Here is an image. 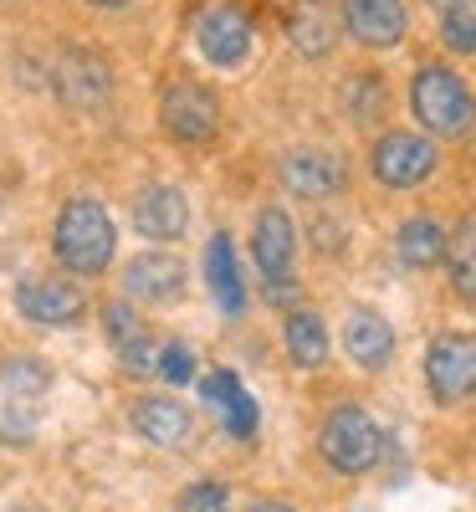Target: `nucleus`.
Returning <instances> with one entry per match:
<instances>
[{
    "mask_svg": "<svg viewBox=\"0 0 476 512\" xmlns=\"http://www.w3.org/2000/svg\"><path fill=\"white\" fill-rule=\"evenodd\" d=\"M159 374H164L169 384H185V379L195 374L190 349H185V344H164V349H159Z\"/></svg>",
    "mask_w": 476,
    "mask_h": 512,
    "instance_id": "c85d7f7f",
    "label": "nucleus"
},
{
    "mask_svg": "<svg viewBox=\"0 0 476 512\" xmlns=\"http://www.w3.org/2000/svg\"><path fill=\"white\" fill-rule=\"evenodd\" d=\"M236 390H241V379H236V374H226V369H215V374H205V379H200V395H205L215 410H226V400H231Z\"/></svg>",
    "mask_w": 476,
    "mask_h": 512,
    "instance_id": "c756f323",
    "label": "nucleus"
},
{
    "mask_svg": "<svg viewBox=\"0 0 476 512\" xmlns=\"http://www.w3.org/2000/svg\"><path fill=\"white\" fill-rule=\"evenodd\" d=\"M118 359H123L128 374H159V344H154V338H139V344L118 349Z\"/></svg>",
    "mask_w": 476,
    "mask_h": 512,
    "instance_id": "cd10ccee",
    "label": "nucleus"
},
{
    "mask_svg": "<svg viewBox=\"0 0 476 512\" xmlns=\"http://www.w3.org/2000/svg\"><path fill=\"white\" fill-rule=\"evenodd\" d=\"M287 26H292V41L308 57H323L333 47V16H328L323 0H297V11H292Z\"/></svg>",
    "mask_w": 476,
    "mask_h": 512,
    "instance_id": "6ab92c4d",
    "label": "nucleus"
},
{
    "mask_svg": "<svg viewBox=\"0 0 476 512\" xmlns=\"http://www.w3.org/2000/svg\"><path fill=\"white\" fill-rule=\"evenodd\" d=\"M0 384H6V405L21 410V420H26L36 410L41 390H47V374H41V364H31V359H16V364H6Z\"/></svg>",
    "mask_w": 476,
    "mask_h": 512,
    "instance_id": "4be33fe9",
    "label": "nucleus"
},
{
    "mask_svg": "<svg viewBox=\"0 0 476 512\" xmlns=\"http://www.w3.org/2000/svg\"><path fill=\"white\" fill-rule=\"evenodd\" d=\"M343 349H349L354 364L379 369V364H389V354H395V328H389L379 313L359 308V313L349 318V328H343Z\"/></svg>",
    "mask_w": 476,
    "mask_h": 512,
    "instance_id": "2eb2a0df",
    "label": "nucleus"
},
{
    "mask_svg": "<svg viewBox=\"0 0 476 512\" xmlns=\"http://www.w3.org/2000/svg\"><path fill=\"white\" fill-rule=\"evenodd\" d=\"M246 512H292V507H287V502H251Z\"/></svg>",
    "mask_w": 476,
    "mask_h": 512,
    "instance_id": "2f4dec72",
    "label": "nucleus"
},
{
    "mask_svg": "<svg viewBox=\"0 0 476 512\" xmlns=\"http://www.w3.org/2000/svg\"><path fill=\"white\" fill-rule=\"evenodd\" d=\"M369 164H374V175L384 185L410 190V185H420L430 169H436V149H430V139H420V134H384L374 144Z\"/></svg>",
    "mask_w": 476,
    "mask_h": 512,
    "instance_id": "9d476101",
    "label": "nucleus"
},
{
    "mask_svg": "<svg viewBox=\"0 0 476 512\" xmlns=\"http://www.w3.org/2000/svg\"><path fill=\"white\" fill-rule=\"evenodd\" d=\"M277 175L302 200H328V195L343 190V159L328 154V149H292V154H282Z\"/></svg>",
    "mask_w": 476,
    "mask_h": 512,
    "instance_id": "9b49d317",
    "label": "nucleus"
},
{
    "mask_svg": "<svg viewBox=\"0 0 476 512\" xmlns=\"http://www.w3.org/2000/svg\"><path fill=\"white\" fill-rule=\"evenodd\" d=\"M343 26L364 47H395L405 36V6L400 0H343Z\"/></svg>",
    "mask_w": 476,
    "mask_h": 512,
    "instance_id": "ddd939ff",
    "label": "nucleus"
},
{
    "mask_svg": "<svg viewBox=\"0 0 476 512\" xmlns=\"http://www.w3.org/2000/svg\"><path fill=\"white\" fill-rule=\"evenodd\" d=\"M16 308H21V318H31L41 328H67V323L82 318L88 297H82V287L67 282V277H26L16 287Z\"/></svg>",
    "mask_w": 476,
    "mask_h": 512,
    "instance_id": "1a4fd4ad",
    "label": "nucleus"
},
{
    "mask_svg": "<svg viewBox=\"0 0 476 512\" xmlns=\"http://www.w3.org/2000/svg\"><path fill=\"white\" fill-rule=\"evenodd\" d=\"M88 6H123V0H88Z\"/></svg>",
    "mask_w": 476,
    "mask_h": 512,
    "instance_id": "473e14b6",
    "label": "nucleus"
},
{
    "mask_svg": "<svg viewBox=\"0 0 476 512\" xmlns=\"http://www.w3.org/2000/svg\"><path fill=\"white\" fill-rule=\"evenodd\" d=\"M103 328H108V338H113V349H128V344H139V338H149L144 323L134 318V308H123V303H108V308H103Z\"/></svg>",
    "mask_w": 476,
    "mask_h": 512,
    "instance_id": "5701e85b",
    "label": "nucleus"
},
{
    "mask_svg": "<svg viewBox=\"0 0 476 512\" xmlns=\"http://www.w3.org/2000/svg\"><path fill=\"white\" fill-rule=\"evenodd\" d=\"M441 36H446V47H456V52H476V11H451Z\"/></svg>",
    "mask_w": 476,
    "mask_h": 512,
    "instance_id": "bb28decb",
    "label": "nucleus"
},
{
    "mask_svg": "<svg viewBox=\"0 0 476 512\" xmlns=\"http://www.w3.org/2000/svg\"><path fill=\"white\" fill-rule=\"evenodd\" d=\"M134 431L154 446H180L190 436V410L180 400H139L134 405Z\"/></svg>",
    "mask_w": 476,
    "mask_h": 512,
    "instance_id": "dca6fc26",
    "label": "nucleus"
},
{
    "mask_svg": "<svg viewBox=\"0 0 476 512\" xmlns=\"http://www.w3.org/2000/svg\"><path fill=\"white\" fill-rule=\"evenodd\" d=\"M195 47L205 52V62L215 67H241L251 52V16L231 0H215L195 16Z\"/></svg>",
    "mask_w": 476,
    "mask_h": 512,
    "instance_id": "0eeeda50",
    "label": "nucleus"
},
{
    "mask_svg": "<svg viewBox=\"0 0 476 512\" xmlns=\"http://www.w3.org/2000/svg\"><path fill=\"white\" fill-rule=\"evenodd\" d=\"M446 262H451V287L476 303V221H466L456 236H446Z\"/></svg>",
    "mask_w": 476,
    "mask_h": 512,
    "instance_id": "412c9836",
    "label": "nucleus"
},
{
    "mask_svg": "<svg viewBox=\"0 0 476 512\" xmlns=\"http://www.w3.org/2000/svg\"><path fill=\"white\" fill-rule=\"evenodd\" d=\"M292 251H297V236H292V221L287 210H262L256 216V236H251V256L267 277V297L272 303H287L292 297Z\"/></svg>",
    "mask_w": 476,
    "mask_h": 512,
    "instance_id": "39448f33",
    "label": "nucleus"
},
{
    "mask_svg": "<svg viewBox=\"0 0 476 512\" xmlns=\"http://www.w3.org/2000/svg\"><path fill=\"white\" fill-rule=\"evenodd\" d=\"M52 82H57L62 103H67V108H82V113L103 108V103L113 98V67H108V57L93 52V47H67V52L57 57Z\"/></svg>",
    "mask_w": 476,
    "mask_h": 512,
    "instance_id": "423d86ee",
    "label": "nucleus"
},
{
    "mask_svg": "<svg viewBox=\"0 0 476 512\" xmlns=\"http://www.w3.org/2000/svg\"><path fill=\"white\" fill-rule=\"evenodd\" d=\"M287 349L302 369H318L328 359V328L318 313H292L287 318Z\"/></svg>",
    "mask_w": 476,
    "mask_h": 512,
    "instance_id": "aec40b11",
    "label": "nucleus"
},
{
    "mask_svg": "<svg viewBox=\"0 0 476 512\" xmlns=\"http://www.w3.org/2000/svg\"><path fill=\"white\" fill-rule=\"evenodd\" d=\"M425 379L430 395L441 405H456L476 390V338L471 333H441L425 354Z\"/></svg>",
    "mask_w": 476,
    "mask_h": 512,
    "instance_id": "20e7f679",
    "label": "nucleus"
},
{
    "mask_svg": "<svg viewBox=\"0 0 476 512\" xmlns=\"http://www.w3.org/2000/svg\"><path fill=\"white\" fill-rule=\"evenodd\" d=\"M11 512H31V507H11Z\"/></svg>",
    "mask_w": 476,
    "mask_h": 512,
    "instance_id": "72a5a7b5",
    "label": "nucleus"
},
{
    "mask_svg": "<svg viewBox=\"0 0 476 512\" xmlns=\"http://www.w3.org/2000/svg\"><path fill=\"white\" fill-rule=\"evenodd\" d=\"M226 431H231L236 441H246V436L256 431V400H251L246 390H236V395L226 400Z\"/></svg>",
    "mask_w": 476,
    "mask_h": 512,
    "instance_id": "a878e982",
    "label": "nucleus"
},
{
    "mask_svg": "<svg viewBox=\"0 0 476 512\" xmlns=\"http://www.w3.org/2000/svg\"><path fill=\"white\" fill-rule=\"evenodd\" d=\"M318 446H323L328 466H338V472L359 477V472H369V466L379 461L384 436H379V425H374L364 410L343 405V410H333V415L323 420V436H318Z\"/></svg>",
    "mask_w": 476,
    "mask_h": 512,
    "instance_id": "7ed1b4c3",
    "label": "nucleus"
},
{
    "mask_svg": "<svg viewBox=\"0 0 476 512\" xmlns=\"http://www.w3.org/2000/svg\"><path fill=\"white\" fill-rule=\"evenodd\" d=\"M123 287H128V297H144V303H169V297H180V287H185V267L175 256L144 251L123 267Z\"/></svg>",
    "mask_w": 476,
    "mask_h": 512,
    "instance_id": "4468645a",
    "label": "nucleus"
},
{
    "mask_svg": "<svg viewBox=\"0 0 476 512\" xmlns=\"http://www.w3.org/2000/svg\"><path fill=\"white\" fill-rule=\"evenodd\" d=\"M430 6H441V11L451 16V11H471V6H476V0H430Z\"/></svg>",
    "mask_w": 476,
    "mask_h": 512,
    "instance_id": "7c9ffc66",
    "label": "nucleus"
},
{
    "mask_svg": "<svg viewBox=\"0 0 476 512\" xmlns=\"http://www.w3.org/2000/svg\"><path fill=\"white\" fill-rule=\"evenodd\" d=\"M180 512H226V487L221 482H195L180 492Z\"/></svg>",
    "mask_w": 476,
    "mask_h": 512,
    "instance_id": "393cba45",
    "label": "nucleus"
},
{
    "mask_svg": "<svg viewBox=\"0 0 476 512\" xmlns=\"http://www.w3.org/2000/svg\"><path fill=\"white\" fill-rule=\"evenodd\" d=\"M159 118L180 144H205L215 134V123H221V103H215V93L200 88V82H175V88H164V98H159Z\"/></svg>",
    "mask_w": 476,
    "mask_h": 512,
    "instance_id": "6e6552de",
    "label": "nucleus"
},
{
    "mask_svg": "<svg viewBox=\"0 0 476 512\" xmlns=\"http://www.w3.org/2000/svg\"><path fill=\"white\" fill-rule=\"evenodd\" d=\"M185 221H190V205L175 185H149L139 200H134V226L139 236L149 241H175L185 236Z\"/></svg>",
    "mask_w": 476,
    "mask_h": 512,
    "instance_id": "f8f14e48",
    "label": "nucleus"
},
{
    "mask_svg": "<svg viewBox=\"0 0 476 512\" xmlns=\"http://www.w3.org/2000/svg\"><path fill=\"white\" fill-rule=\"evenodd\" d=\"M410 103L430 134H446V139H461L476 123V98L451 67H420L410 82Z\"/></svg>",
    "mask_w": 476,
    "mask_h": 512,
    "instance_id": "f03ea898",
    "label": "nucleus"
},
{
    "mask_svg": "<svg viewBox=\"0 0 476 512\" xmlns=\"http://www.w3.org/2000/svg\"><path fill=\"white\" fill-rule=\"evenodd\" d=\"M205 277H210V292L215 303H221V313H241L246 308V287H241V272H236V251L226 236H215L210 251H205Z\"/></svg>",
    "mask_w": 476,
    "mask_h": 512,
    "instance_id": "f3484780",
    "label": "nucleus"
},
{
    "mask_svg": "<svg viewBox=\"0 0 476 512\" xmlns=\"http://www.w3.org/2000/svg\"><path fill=\"white\" fill-rule=\"evenodd\" d=\"M441 256H446V231L430 216H415L400 226V262L405 267H436Z\"/></svg>",
    "mask_w": 476,
    "mask_h": 512,
    "instance_id": "a211bd4d",
    "label": "nucleus"
},
{
    "mask_svg": "<svg viewBox=\"0 0 476 512\" xmlns=\"http://www.w3.org/2000/svg\"><path fill=\"white\" fill-rule=\"evenodd\" d=\"M52 246H57V262L77 277H98L108 262H113V221L98 200H67L62 216H57V231H52Z\"/></svg>",
    "mask_w": 476,
    "mask_h": 512,
    "instance_id": "f257e3e1",
    "label": "nucleus"
},
{
    "mask_svg": "<svg viewBox=\"0 0 476 512\" xmlns=\"http://www.w3.org/2000/svg\"><path fill=\"white\" fill-rule=\"evenodd\" d=\"M343 98H349V113H354V118H374V113L384 108V88H379L374 77H354Z\"/></svg>",
    "mask_w": 476,
    "mask_h": 512,
    "instance_id": "b1692460",
    "label": "nucleus"
}]
</instances>
